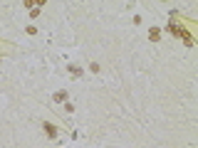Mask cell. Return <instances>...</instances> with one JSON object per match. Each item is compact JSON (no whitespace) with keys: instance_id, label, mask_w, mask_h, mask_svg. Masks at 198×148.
Returning a JSON list of instances; mask_svg holds the SVG:
<instances>
[{"instance_id":"6da1fadb","label":"cell","mask_w":198,"mask_h":148,"mask_svg":"<svg viewBox=\"0 0 198 148\" xmlns=\"http://www.w3.org/2000/svg\"><path fill=\"white\" fill-rule=\"evenodd\" d=\"M42 128H45V133H47L50 138H57V126H55V123H47V121H45Z\"/></svg>"},{"instance_id":"7a4b0ae2","label":"cell","mask_w":198,"mask_h":148,"mask_svg":"<svg viewBox=\"0 0 198 148\" xmlns=\"http://www.w3.org/2000/svg\"><path fill=\"white\" fill-rule=\"evenodd\" d=\"M168 30H171V35H176V37H183V35H186V30H183L181 25H176L173 20H171V25H168Z\"/></svg>"},{"instance_id":"277c9868","label":"cell","mask_w":198,"mask_h":148,"mask_svg":"<svg viewBox=\"0 0 198 148\" xmlns=\"http://www.w3.org/2000/svg\"><path fill=\"white\" fill-rule=\"evenodd\" d=\"M55 101H57V104H60V101H67V91H57V94H55Z\"/></svg>"},{"instance_id":"3957f363","label":"cell","mask_w":198,"mask_h":148,"mask_svg":"<svg viewBox=\"0 0 198 148\" xmlns=\"http://www.w3.org/2000/svg\"><path fill=\"white\" fill-rule=\"evenodd\" d=\"M159 37H161V30H159V27H151V32H149V39H151V42H156Z\"/></svg>"}]
</instances>
